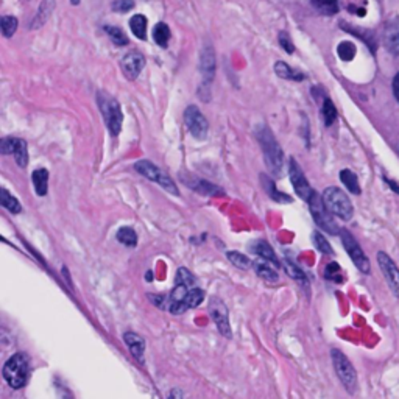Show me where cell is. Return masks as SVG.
<instances>
[{
  "label": "cell",
  "mask_w": 399,
  "mask_h": 399,
  "mask_svg": "<svg viewBox=\"0 0 399 399\" xmlns=\"http://www.w3.org/2000/svg\"><path fill=\"white\" fill-rule=\"evenodd\" d=\"M256 138L262 149L263 160L267 162L268 170L272 173L278 175L284 166V153L281 145L278 144L277 138H274V134L267 125H257Z\"/></svg>",
  "instance_id": "1"
},
{
  "label": "cell",
  "mask_w": 399,
  "mask_h": 399,
  "mask_svg": "<svg viewBox=\"0 0 399 399\" xmlns=\"http://www.w3.org/2000/svg\"><path fill=\"white\" fill-rule=\"evenodd\" d=\"M3 379L11 389H22L30 378V357L23 353L11 356L2 369Z\"/></svg>",
  "instance_id": "2"
},
{
  "label": "cell",
  "mask_w": 399,
  "mask_h": 399,
  "mask_svg": "<svg viewBox=\"0 0 399 399\" xmlns=\"http://www.w3.org/2000/svg\"><path fill=\"white\" fill-rule=\"evenodd\" d=\"M97 103L100 108V113L103 114L105 123H107L108 131L111 136H117L122 130L123 114L120 109L119 102L114 97H111L108 92L100 91L97 92Z\"/></svg>",
  "instance_id": "3"
},
{
  "label": "cell",
  "mask_w": 399,
  "mask_h": 399,
  "mask_svg": "<svg viewBox=\"0 0 399 399\" xmlns=\"http://www.w3.org/2000/svg\"><path fill=\"white\" fill-rule=\"evenodd\" d=\"M323 200H325L326 208L331 211L334 215H337L342 220H351L354 214L353 203L349 202V198L346 193L338 189V187H327L323 193Z\"/></svg>",
  "instance_id": "4"
},
{
  "label": "cell",
  "mask_w": 399,
  "mask_h": 399,
  "mask_svg": "<svg viewBox=\"0 0 399 399\" xmlns=\"http://www.w3.org/2000/svg\"><path fill=\"white\" fill-rule=\"evenodd\" d=\"M134 169L138 170V173L142 175L147 180L150 181H155V183L160 184L164 191H167L169 193H172V195H180V191L177 184L173 183V180L169 177V175L161 170L160 167H156L153 162L150 161H139L134 164Z\"/></svg>",
  "instance_id": "5"
},
{
  "label": "cell",
  "mask_w": 399,
  "mask_h": 399,
  "mask_svg": "<svg viewBox=\"0 0 399 399\" xmlns=\"http://www.w3.org/2000/svg\"><path fill=\"white\" fill-rule=\"evenodd\" d=\"M309 206H310V213H312V217L316 225H319L323 231L330 233V234H338L340 230L337 226L336 220H334V214L330 209L326 208L325 200L323 197H319V193H314V197L309 200Z\"/></svg>",
  "instance_id": "6"
},
{
  "label": "cell",
  "mask_w": 399,
  "mask_h": 399,
  "mask_svg": "<svg viewBox=\"0 0 399 399\" xmlns=\"http://www.w3.org/2000/svg\"><path fill=\"white\" fill-rule=\"evenodd\" d=\"M332 362H334V368H336L338 379L342 380V384L348 389V391H354L356 385H357V374L356 369L353 367V363L348 360L342 351L338 349H332L331 353Z\"/></svg>",
  "instance_id": "7"
},
{
  "label": "cell",
  "mask_w": 399,
  "mask_h": 399,
  "mask_svg": "<svg viewBox=\"0 0 399 399\" xmlns=\"http://www.w3.org/2000/svg\"><path fill=\"white\" fill-rule=\"evenodd\" d=\"M342 237V244L345 246L346 253L351 257V261L354 262V266L360 270L362 273H369V261L367 255L363 253L360 245L357 244V240L353 237V234L346 230H342L338 233Z\"/></svg>",
  "instance_id": "8"
},
{
  "label": "cell",
  "mask_w": 399,
  "mask_h": 399,
  "mask_svg": "<svg viewBox=\"0 0 399 399\" xmlns=\"http://www.w3.org/2000/svg\"><path fill=\"white\" fill-rule=\"evenodd\" d=\"M184 122H186V127L189 133L192 134L193 138L198 139V140H203L206 139L208 136V130H209V125H208V120L206 117L202 114V111H200L197 107H187L184 111Z\"/></svg>",
  "instance_id": "9"
},
{
  "label": "cell",
  "mask_w": 399,
  "mask_h": 399,
  "mask_svg": "<svg viewBox=\"0 0 399 399\" xmlns=\"http://www.w3.org/2000/svg\"><path fill=\"white\" fill-rule=\"evenodd\" d=\"M209 312L222 336L231 338L233 332L230 325V314H228V308L225 306V303H223L220 298H213L209 301Z\"/></svg>",
  "instance_id": "10"
},
{
  "label": "cell",
  "mask_w": 399,
  "mask_h": 399,
  "mask_svg": "<svg viewBox=\"0 0 399 399\" xmlns=\"http://www.w3.org/2000/svg\"><path fill=\"white\" fill-rule=\"evenodd\" d=\"M289 162H290L289 164V177H290L293 189H295L296 195L299 198L309 203V200L314 197L315 191L312 189V187H310L309 181L306 180V177H304V173H303L301 167H299V164H296V161L293 160V158H290Z\"/></svg>",
  "instance_id": "11"
},
{
  "label": "cell",
  "mask_w": 399,
  "mask_h": 399,
  "mask_svg": "<svg viewBox=\"0 0 399 399\" xmlns=\"http://www.w3.org/2000/svg\"><path fill=\"white\" fill-rule=\"evenodd\" d=\"M378 262L380 270H382L387 283L390 285V289L395 295L399 296V268L396 267V263L393 262L391 257L384 253V251H379L378 253Z\"/></svg>",
  "instance_id": "12"
},
{
  "label": "cell",
  "mask_w": 399,
  "mask_h": 399,
  "mask_svg": "<svg viewBox=\"0 0 399 399\" xmlns=\"http://www.w3.org/2000/svg\"><path fill=\"white\" fill-rule=\"evenodd\" d=\"M120 66L122 72L125 74L128 80H136L145 66V58L139 52H130V54L122 58Z\"/></svg>",
  "instance_id": "13"
},
{
  "label": "cell",
  "mask_w": 399,
  "mask_h": 399,
  "mask_svg": "<svg viewBox=\"0 0 399 399\" xmlns=\"http://www.w3.org/2000/svg\"><path fill=\"white\" fill-rule=\"evenodd\" d=\"M202 64H200V69H202V74H203V78H204V83H209L211 80L214 78V74H215V56H214V50L206 49L203 50L202 54Z\"/></svg>",
  "instance_id": "14"
},
{
  "label": "cell",
  "mask_w": 399,
  "mask_h": 399,
  "mask_svg": "<svg viewBox=\"0 0 399 399\" xmlns=\"http://www.w3.org/2000/svg\"><path fill=\"white\" fill-rule=\"evenodd\" d=\"M250 250L253 251L255 255H257L259 257H262L263 261H270L272 263H274V266H279V261H278V257L277 255H274V251L272 246H270V244L267 242V240H256V242H253L250 245Z\"/></svg>",
  "instance_id": "15"
},
{
  "label": "cell",
  "mask_w": 399,
  "mask_h": 399,
  "mask_svg": "<svg viewBox=\"0 0 399 399\" xmlns=\"http://www.w3.org/2000/svg\"><path fill=\"white\" fill-rule=\"evenodd\" d=\"M385 45L393 55L399 56V21L395 19L389 23L385 32Z\"/></svg>",
  "instance_id": "16"
},
{
  "label": "cell",
  "mask_w": 399,
  "mask_h": 399,
  "mask_svg": "<svg viewBox=\"0 0 399 399\" xmlns=\"http://www.w3.org/2000/svg\"><path fill=\"white\" fill-rule=\"evenodd\" d=\"M123 338H125V343L128 345V348H130L131 354L136 357L139 362H144V351H145L144 338L134 332H127Z\"/></svg>",
  "instance_id": "17"
},
{
  "label": "cell",
  "mask_w": 399,
  "mask_h": 399,
  "mask_svg": "<svg viewBox=\"0 0 399 399\" xmlns=\"http://www.w3.org/2000/svg\"><path fill=\"white\" fill-rule=\"evenodd\" d=\"M261 183L263 186V191H266L268 193V197L274 200V202H278V203H292V197L287 195V193H283V192H279L277 189V186H274V183L272 180H270L267 175H261Z\"/></svg>",
  "instance_id": "18"
},
{
  "label": "cell",
  "mask_w": 399,
  "mask_h": 399,
  "mask_svg": "<svg viewBox=\"0 0 399 399\" xmlns=\"http://www.w3.org/2000/svg\"><path fill=\"white\" fill-rule=\"evenodd\" d=\"M32 180H33L34 192H36L39 197H44L47 193V189H49V172H47L45 169L34 170L32 175Z\"/></svg>",
  "instance_id": "19"
},
{
  "label": "cell",
  "mask_w": 399,
  "mask_h": 399,
  "mask_svg": "<svg viewBox=\"0 0 399 399\" xmlns=\"http://www.w3.org/2000/svg\"><path fill=\"white\" fill-rule=\"evenodd\" d=\"M186 184H189L193 191L198 193H204V195H223V192L219 186H214L208 183V181L203 180H195V181H187L184 180Z\"/></svg>",
  "instance_id": "20"
},
{
  "label": "cell",
  "mask_w": 399,
  "mask_h": 399,
  "mask_svg": "<svg viewBox=\"0 0 399 399\" xmlns=\"http://www.w3.org/2000/svg\"><path fill=\"white\" fill-rule=\"evenodd\" d=\"M55 8V0H44L43 3H41V8L38 11V14L34 16L33 23H32V28H38L43 25V23L49 19V16L52 14V11Z\"/></svg>",
  "instance_id": "21"
},
{
  "label": "cell",
  "mask_w": 399,
  "mask_h": 399,
  "mask_svg": "<svg viewBox=\"0 0 399 399\" xmlns=\"http://www.w3.org/2000/svg\"><path fill=\"white\" fill-rule=\"evenodd\" d=\"M253 267H255V272L257 273V277H261L262 279L268 281V283H278L279 281L278 273L274 272V270L270 267L268 263L263 262V259L253 262Z\"/></svg>",
  "instance_id": "22"
},
{
  "label": "cell",
  "mask_w": 399,
  "mask_h": 399,
  "mask_svg": "<svg viewBox=\"0 0 399 399\" xmlns=\"http://www.w3.org/2000/svg\"><path fill=\"white\" fill-rule=\"evenodd\" d=\"M274 72H277L278 77L284 78V80H293V81H301L304 80V75L293 70L289 64H285L283 61H278L274 64Z\"/></svg>",
  "instance_id": "23"
},
{
  "label": "cell",
  "mask_w": 399,
  "mask_h": 399,
  "mask_svg": "<svg viewBox=\"0 0 399 399\" xmlns=\"http://www.w3.org/2000/svg\"><path fill=\"white\" fill-rule=\"evenodd\" d=\"M0 204L5 209H8L11 214H19L21 211H22V206H21V203L17 202V198L11 195V193L5 189H0Z\"/></svg>",
  "instance_id": "24"
},
{
  "label": "cell",
  "mask_w": 399,
  "mask_h": 399,
  "mask_svg": "<svg viewBox=\"0 0 399 399\" xmlns=\"http://www.w3.org/2000/svg\"><path fill=\"white\" fill-rule=\"evenodd\" d=\"M116 237L122 245H125V246H131V248H134V246L138 245V234L130 226H122L120 230L117 231Z\"/></svg>",
  "instance_id": "25"
},
{
  "label": "cell",
  "mask_w": 399,
  "mask_h": 399,
  "mask_svg": "<svg viewBox=\"0 0 399 399\" xmlns=\"http://www.w3.org/2000/svg\"><path fill=\"white\" fill-rule=\"evenodd\" d=\"M340 180H342V183L345 184L346 189H348L351 193H356V195H359L360 193V186H359V181H357L356 175L351 172V170L345 169L340 172Z\"/></svg>",
  "instance_id": "26"
},
{
  "label": "cell",
  "mask_w": 399,
  "mask_h": 399,
  "mask_svg": "<svg viewBox=\"0 0 399 399\" xmlns=\"http://www.w3.org/2000/svg\"><path fill=\"white\" fill-rule=\"evenodd\" d=\"M130 28L134 33V36H138L139 39H145L147 38V17L142 14L133 16L130 21Z\"/></svg>",
  "instance_id": "27"
},
{
  "label": "cell",
  "mask_w": 399,
  "mask_h": 399,
  "mask_svg": "<svg viewBox=\"0 0 399 399\" xmlns=\"http://www.w3.org/2000/svg\"><path fill=\"white\" fill-rule=\"evenodd\" d=\"M14 160L16 164L19 166L21 169H25L28 166V145L23 139L17 140V145L14 149Z\"/></svg>",
  "instance_id": "28"
},
{
  "label": "cell",
  "mask_w": 399,
  "mask_h": 399,
  "mask_svg": "<svg viewBox=\"0 0 399 399\" xmlns=\"http://www.w3.org/2000/svg\"><path fill=\"white\" fill-rule=\"evenodd\" d=\"M153 39L158 45L166 49L170 41V28L166 25V23H162V22L156 23L153 28Z\"/></svg>",
  "instance_id": "29"
},
{
  "label": "cell",
  "mask_w": 399,
  "mask_h": 399,
  "mask_svg": "<svg viewBox=\"0 0 399 399\" xmlns=\"http://www.w3.org/2000/svg\"><path fill=\"white\" fill-rule=\"evenodd\" d=\"M204 299V292L200 289V287H193L189 292H187V295L184 298V306L186 309H195L197 306L202 304V301Z\"/></svg>",
  "instance_id": "30"
},
{
  "label": "cell",
  "mask_w": 399,
  "mask_h": 399,
  "mask_svg": "<svg viewBox=\"0 0 399 399\" xmlns=\"http://www.w3.org/2000/svg\"><path fill=\"white\" fill-rule=\"evenodd\" d=\"M226 257L230 259L234 267H237L240 270H250V267L253 266V262H251L245 255L239 253V251H228Z\"/></svg>",
  "instance_id": "31"
},
{
  "label": "cell",
  "mask_w": 399,
  "mask_h": 399,
  "mask_svg": "<svg viewBox=\"0 0 399 399\" xmlns=\"http://www.w3.org/2000/svg\"><path fill=\"white\" fill-rule=\"evenodd\" d=\"M321 113H323V119H325V125L326 127H331L332 123L336 122L337 109H336V107H334V103L331 102L330 98H325V102H323Z\"/></svg>",
  "instance_id": "32"
},
{
  "label": "cell",
  "mask_w": 399,
  "mask_h": 399,
  "mask_svg": "<svg viewBox=\"0 0 399 399\" xmlns=\"http://www.w3.org/2000/svg\"><path fill=\"white\" fill-rule=\"evenodd\" d=\"M175 284H181V285H186L189 287V289H193L197 284V279L193 274L189 272V270L181 267L178 268V273H177V279H175Z\"/></svg>",
  "instance_id": "33"
},
{
  "label": "cell",
  "mask_w": 399,
  "mask_h": 399,
  "mask_svg": "<svg viewBox=\"0 0 399 399\" xmlns=\"http://www.w3.org/2000/svg\"><path fill=\"white\" fill-rule=\"evenodd\" d=\"M105 32L108 33V36L111 38V41L116 45H127L128 44V38H127V34L123 33L119 27H105Z\"/></svg>",
  "instance_id": "34"
},
{
  "label": "cell",
  "mask_w": 399,
  "mask_h": 399,
  "mask_svg": "<svg viewBox=\"0 0 399 399\" xmlns=\"http://www.w3.org/2000/svg\"><path fill=\"white\" fill-rule=\"evenodd\" d=\"M284 270H285V273L289 274L292 279H295V281H298V283H303V284L308 283L306 274H304L301 270H299L292 261H285L284 262Z\"/></svg>",
  "instance_id": "35"
},
{
  "label": "cell",
  "mask_w": 399,
  "mask_h": 399,
  "mask_svg": "<svg viewBox=\"0 0 399 399\" xmlns=\"http://www.w3.org/2000/svg\"><path fill=\"white\" fill-rule=\"evenodd\" d=\"M312 237H314V244L316 246V250H319L320 253H323V255H332L334 253L331 244L327 242V240L325 239V236H323V234H320L319 231H315L312 234Z\"/></svg>",
  "instance_id": "36"
},
{
  "label": "cell",
  "mask_w": 399,
  "mask_h": 399,
  "mask_svg": "<svg viewBox=\"0 0 399 399\" xmlns=\"http://www.w3.org/2000/svg\"><path fill=\"white\" fill-rule=\"evenodd\" d=\"M17 30V19L13 16L2 17V33L5 38H11Z\"/></svg>",
  "instance_id": "37"
},
{
  "label": "cell",
  "mask_w": 399,
  "mask_h": 399,
  "mask_svg": "<svg viewBox=\"0 0 399 399\" xmlns=\"http://www.w3.org/2000/svg\"><path fill=\"white\" fill-rule=\"evenodd\" d=\"M338 55L345 61L353 60L354 55H356V47L351 43H342L338 45Z\"/></svg>",
  "instance_id": "38"
},
{
  "label": "cell",
  "mask_w": 399,
  "mask_h": 399,
  "mask_svg": "<svg viewBox=\"0 0 399 399\" xmlns=\"http://www.w3.org/2000/svg\"><path fill=\"white\" fill-rule=\"evenodd\" d=\"M17 138H3L2 139V144H0V150H2L3 155H10V153H14V149L17 145Z\"/></svg>",
  "instance_id": "39"
},
{
  "label": "cell",
  "mask_w": 399,
  "mask_h": 399,
  "mask_svg": "<svg viewBox=\"0 0 399 399\" xmlns=\"http://www.w3.org/2000/svg\"><path fill=\"white\" fill-rule=\"evenodd\" d=\"M134 8L133 0H116L113 2V10L117 13H128V11Z\"/></svg>",
  "instance_id": "40"
},
{
  "label": "cell",
  "mask_w": 399,
  "mask_h": 399,
  "mask_svg": "<svg viewBox=\"0 0 399 399\" xmlns=\"http://www.w3.org/2000/svg\"><path fill=\"white\" fill-rule=\"evenodd\" d=\"M325 274H326V278H327V279H332V281H342L340 278H337V277H340V267L337 266V262H331L330 266L326 267Z\"/></svg>",
  "instance_id": "41"
},
{
  "label": "cell",
  "mask_w": 399,
  "mask_h": 399,
  "mask_svg": "<svg viewBox=\"0 0 399 399\" xmlns=\"http://www.w3.org/2000/svg\"><path fill=\"white\" fill-rule=\"evenodd\" d=\"M279 44L283 45V49L287 52V54H293V50H295V47H293V43L290 41V36L284 32L279 34Z\"/></svg>",
  "instance_id": "42"
},
{
  "label": "cell",
  "mask_w": 399,
  "mask_h": 399,
  "mask_svg": "<svg viewBox=\"0 0 399 399\" xmlns=\"http://www.w3.org/2000/svg\"><path fill=\"white\" fill-rule=\"evenodd\" d=\"M315 3L319 5L321 10H326V8H336V0H315Z\"/></svg>",
  "instance_id": "43"
},
{
  "label": "cell",
  "mask_w": 399,
  "mask_h": 399,
  "mask_svg": "<svg viewBox=\"0 0 399 399\" xmlns=\"http://www.w3.org/2000/svg\"><path fill=\"white\" fill-rule=\"evenodd\" d=\"M393 91H395V96L399 102V74L395 77V81H393Z\"/></svg>",
  "instance_id": "44"
},
{
  "label": "cell",
  "mask_w": 399,
  "mask_h": 399,
  "mask_svg": "<svg viewBox=\"0 0 399 399\" xmlns=\"http://www.w3.org/2000/svg\"><path fill=\"white\" fill-rule=\"evenodd\" d=\"M389 184L391 186V189H393V191H395V192H398V193H399V186H398L396 183H393V181H389Z\"/></svg>",
  "instance_id": "45"
},
{
  "label": "cell",
  "mask_w": 399,
  "mask_h": 399,
  "mask_svg": "<svg viewBox=\"0 0 399 399\" xmlns=\"http://www.w3.org/2000/svg\"><path fill=\"white\" fill-rule=\"evenodd\" d=\"M78 2H80V0H72V3H78Z\"/></svg>",
  "instance_id": "46"
}]
</instances>
